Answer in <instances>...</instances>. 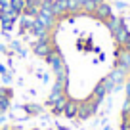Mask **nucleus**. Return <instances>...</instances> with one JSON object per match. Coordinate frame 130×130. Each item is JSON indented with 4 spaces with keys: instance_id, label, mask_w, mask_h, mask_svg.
<instances>
[{
    "instance_id": "nucleus-1",
    "label": "nucleus",
    "mask_w": 130,
    "mask_h": 130,
    "mask_svg": "<svg viewBox=\"0 0 130 130\" xmlns=\"http://www.w3.org/2000/svg\"><path fill=\"white\" fill-rule=\"evenodd\" d=\"M100 105H102V102H98V100H94V98H86V100H82V102H78V115H77V121H88V119H92L94 115L100 111Z\"/></svg>"
},
{
    "instance_id": "nucleus-2",
    "label": "nucleus",
    "mask_w": 130,
    "mask_h": 130,
    "mask_svg": "<svg viewBox=\"0 0 130 130\" xmlns=\"http://www.w3.org/2000/svg\"><path fill=\"white\" fill-rule=\"evenodd\" d=\"M56 48V44H54V37H48V38H37V40L31 44V50L32 54L37 57H40V59H44L46 56H48L52 50Z\"/></svg>"
},
{
    "instance_id": "nucleus-3",
    "label": "nucleus",
    "mask_w": 130,
    "mask_h": 130,
    "mask_svg": "<svg viewBox=\"0 0 130 130\" xmlns=\"http://www.w3.org/2000/svg\"><path fill=\"white\" fill-rule=\"evenodd\" d=\"M113 67H122L130 73V48L126 46H117L115 48V65Z\"/></svg>"
},
{
    "instance_id": "nucleus-4",
    "label": "nucleus",
    "mask_w": 130,
    "mask_h": 130,
    "mask_svg": "<svg viewBox=\"0 0 130 130\" xmlns=\"http://www.w3.org/2000/svg\"><path fill=\"white\" fill-rule=\"evenodd\" d=\"M107 77L113 80L115 90H121V88H124V82H126V78L130 77V73H128V71H124L122 67H113V69L109 71Z\"/></svg>"
},
{
    "instance_id": "nucleus-5",
    "label": "nucleus",
    "mask_w": 130,
    "mask_h": 130,
    "mask_svg": "<svg viewBox=\"0 0 130 130\" xmlns=\"http://www.w3.org/2000/svg\"><path fill=\"white\" fill-rule=\"evenodd\" d=\"M113 15V6L109 4V2H103V4H98L96 6V10H94V13H92V17L94 19H98V21H105V19H109V17Z\"/></svg>"
},
{
    "instance_id": "nucleus-6",
    "label": "nucleus",
    "mask_w": 130,
    "mask_h": 130,
    "mask_svg": "<svg viewBox=\"0 0 130 130\" xmlns=\"http://www.w3.org/2000/svg\"><path fill=\"white\" fill-rule=\"evenodd\" d=\"M128 25H126V17H121V25H119V29L111 35L115 40V46H122L124 44V38H126V32H128Z\"/></svg>"
},
{
    "instance_id": "nucleus-7",
    "label": "nucleus",
    "mask_w": 130,
    "mask_h": 130,
    "mask_svg": "<svg viewBox=\"0 0 130 130\" xmlns=\"http://www.w3.org/2000/svg\"><path fill=\"white\" fill-rule=\"evenodd\" d=\"M21 111H23V113L27 115V119H29V117H38V115H42L46 111V107L40 105V103H35V102H27V103L21 105Z\"/></svg>"
},
{
    "instance_id": "nucleus-8",
    "label": "nucleus",
    "mask_w": 130,
    "mask_h": 130,
    "mask_svg": "<svg viewBox=\"0 0 130 130\" xmlns=\"http://www.w3.org/2000/svg\"><path fill=\"white\" fill-rule=\"evenodd\" d=\"M35 19L40 21V23L44 25L46 29H50V31H54V29H56V25L59 23V21H57V17L54 15L52 12H40L37 17H35Z\"/></svg>"
},
{
    "instance_id": "nucleus-9",
    "label": "nucleus",
    "mask_w": 130,
    "mask_h": 130,
    "mask_svg": "<svg viewBox=\"0 0 130 130\" xmlns=\"http://www.w3.org/2000/svg\"><path fill=\"white\" fill-rule=\"evenodd\" d=\"M78 115V100H73V98H67V102H65V107H63V117L65 119H77Z\"/></svg>"
},
{
    "instance_id": "nucleus-10",
    "label": "nucleus",
    "mask_w": 130,
    "mask_h": 130,
    "mask_svg": "<svg viewBox=\"0 0 130 130\" xmlns=\"http://www.w3.org/2000/svg\"><path fill=\"white\" fill-rule=\"evenodd\" d=\"M32 35V37H37V38H48V37H52V31L50 29H46L44 25L40 23V21H32V27H31V31H29Z\"/></svg>"
},
{
    "instance_id": "nucleus-11",
    "label": "nucleus",
    "mask_w": 130,
    "mask_h": 130,
    "mask_svg": "<svg viewBox=\"0 0 130 130\" xmlns=\"http://www.w3.org/2000/svg\"><path fill=\"white\" fill-rule=\"evenodd\" d=\"M40 13V0H27V4H25V10H23V13L21 15H25V17H35Z\"/></svg>"
},
{
    "instance_id": "nucleus-12",
    "label": "nucleus",
    "mask_w": 130,
    "mask_h": 130,
    "mask_svg": "<svg viewBox=\"0 0 130 130\" xmlns=\"http://www.w3.org/2000/svg\"><path fill=\"white\" fill-rule=\"evenodd\" d=\"M107 96H109V94H107L105 82H103V78H102V80H98V82H96V86H94V90H92V94H90V98H94V100H98V102H103Z\"/></svg>"
},
{
    "instance_id": "nucleus-13",
    "label": "nucleus",
    "mask_w": 130,
    "mask_h": 130,
    "mask_svg": "<svg viewBox=\"0 0 130 130\" xmlns=\"http://www.w3.org/2000/svg\"><path fill=\"white\" fill-rule=\"evenodd\" d=\"M32 17H25V15H21L19 17V35L23 37L25 32H29L31 31V27H32Z\"/></svg>"
},
{
    "instance_id": "nucleus-14",
    "label": "nucleus",
    "mask_w": 130,
    "mask_h": 130,
    "mask_svg": "<svg viewBox=\"0 0 130 130\" xmlns=\"http://www.w3.org/2000/svg\"><path fill=\"white\" fill-rule=\"evenodd\" d=\"M103 25H105V27L109 29V32L113 35V32L119 29V25H121V17H119V15H115V13H113V15H111L109 19H105V21H103Z\"/></svg>"
},
{
    "instance_id": "nucleus-15",
    "label": "nucleus",
    "mask_w": 130,
    "mask_h": 130,
    "mask_svg": "<svg viewBox=\"0 0 130 130\" xmlns=\"http://www.w3.org/2000/svg\"><path fill=\"white\" fill-rule=\"evenodd\" d=\"M25 4H27V0H10V8L12 10H15L17 13H23V10H25Z\"/></svg>"
},
{
    "instance_id": "nucleus-16",
    "label": "nucleus",
    "mask_w": 130,
    "mask_h": 130,
    "mask_svg": "<svg viewBox=\"0 0 130 130\" xmlns=\"http://www.w3.org/2000/svg\"><path fill=\"white\" fill-rule=\"evenodd\" d=\"M0 100H13V88L12 86H0Z\"/></svg>"
},
{
    "instance_id": "nucleus-17",
    "label": "nucleus",
    "mask_w": 130,
    "mask_h": 130,
    "mask_svg": "<svg viewBox=\"0 0 130 130\" xmlns=\"http://www.w3.org/2000/svg\"><path fill=\"white\" fill-rule=\"evenodd\" d=\"M12 109V100H0V115L8 113Z\"/></svg>"
},
{
    "instance_id": "nucleus-18",
    "label": "nucleus",
    "mask_w": 130,
    "mask_h": 130,
    "mask_svg": "<svg viewBox=\"0 0 130 130\" xmlns=\"http://www.w3.org/2000/svg\"><path fill=\"white\" fill-rule=\"evenodd\" d=\"M54 0H40V12H52Z\"/></svg>"
},
{
    "instance_id": "nucleus-19",
    "label": "nucleus",
    "mask_w": 130,
    "mask_h": 130,
    "mask_svg": "<svg viewBox=\"0 0 130 130\" xmlns=\"http://www.w3.org/2000/svg\"><path fill=\"white\" fill-rule=\"evenodd\" d=\"M0 80L4 82L6 86H10V84H12V80H13V71H8L6 75H2V77H0Z\"/></svg>"
},
{
    "instance_id": "nucleus-20",
    "label": "nucleus",
    "mask_w": 130,
    "mask_h": 130,
    "mask_svg": "<svg viewBox=\"0 0 130 130\" xmlns=\"http://www.w3.org/2000/svg\"><path fill=\"white\" fill-rule=\"evenodd\" d=\"M121 115H130V98H124V102H122V109H121Z\"/></svg>"
},
{
    "instance_id": "nucleus-21",
    "label": "nucleus",
    "mask_w": 130,
    "mask_h": 130,
    "mask_svg": "<svg viewBox=\"0 0 130 130\" xmlns=\"http://www.w3.org/2000/svg\"><path fill=\"white\" fill-rule=\"evenodd\" d=\"M124 98H130V77L124 82Z\"/></svg>"
},
{
    "instance_id": "nucleus-22",
    "label": "nucleus",
    "mask_w": 130,
    "mask_h": 130,
    "mask_svg": "<svg viewBox=\"0 0 130 130\" xmlns=\"http://www.w3.org/2000/svg\"><path fill=\"white\" fill-rule=\"evenodd\" d=\"M115 8H117V10H124V8H128V4H126V2H121V0H117V2H115Z\"/></svg>"
},
{
    "instance_id": "nucleus-23",
    "label": "nucleus",
    "mask_w": 130,
    "mask_h": 130,
    "mask_svg": "<svg viewBox=\"0 0 130 130\" xmlns=\"http://www.w3.org/2000/svg\"><path fill=\"white\" fill-rule=\"evenodd\" d=\"M8 67H6V65H2V63H0V77H2V75H6V73H8Z\"/></svg>"
},
{
    "instance_id": "nucleus-24",
    "label": "nucleus",
    "mask_w": 130,
    "mask_h": 130,
    "mask_svg": "<svg viewBox=\"0 0 130 130\" xmlns=\"http://www.w3.org/2000/svg\"><path fill=\"white\" fill-rule=\"evenodd\" d=\"M92 2H94L96 6H98V4H103V2H107V0H92Z\"/></svg>"
},
{
    "instance_id": "nucleus-25",
    "label": "nucleus",
    "mask_w": 130,
    "mask_h": 130,
    "mask_svg": "<svg viewBox=\"0 0 130 130\" xmlns=\"http://www.w3.org/2000/svg\"><path fill=\"white\" fill-rule=\"evenodd\" d=\"M56 130H69V128H65V126H59V124H57V128Z\"/></svg>"
},
{
    "instance_id": "nucleus-26",
    "label": "nucleus",
    "mask_w": 130,
    "mask_h": 130,
    "mask_svg": "<svg viewBox=\"0 0 130 130\" xmlns=\"http://www.w3.org/2000/svg\"><path fill=\"white\" fill-rule=\"evenodd\" d=\"M105 130H111V128H109V126H105Z\"/></svg>"
},
{
    "instance_id": "nucleus-27",
    "label": "nucleus",
    "mask_w": 130,
    "mask_h": 130,
    "mask_svg": "<svg viewBox=\"0 0 130 130\" xmlns=\"http://www.w3.org/2000/svg\"><path fill=\"white\" fill-rule=\"evenodd\" d=\"M31 130H40V128H31Z\"/></svg>"
},
{
    "instance_id": "nucleus-28",
    "label": "nucleus",
    "mask_w": 130,
    "mask_h": 130,
    "mask_svg": "<svg viewBox=\"0 0 130 130\" xmlns=\"http://www.w3.org/2000/svg\"><path fill=\"white\" fill-rule=\"evenodd\" d=\"M48 130H56V128H48Z\"/></svg>"
},
{
    "instance_id": "nucleus-29",
    "label": "nucleus",
    "mask_w": 130,
    "mask_h": 130,
    "mask_svg": "<svg viewBox=\"0 0 130 130\" xmlns=\"http://www.w3.org/2000/svg\"><path fill=\"white\" fill-rule=\"evenodd\" d=\"M128 10H130V4H128Z\"/></svg>"
}]
</instances>
